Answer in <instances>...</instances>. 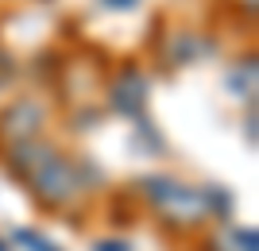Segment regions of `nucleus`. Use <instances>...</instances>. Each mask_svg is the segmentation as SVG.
I'll list each match as a JSON object with an SVG mask.
<instances>
[{"label": "nucleus", "instance_id": "1", "mask_svg": "<svg viewBox=\"0 0 259 251\" xmlns=\"http://www.w3.org/2000/svg\"><path fill=\"white\" fill-rule=\"evenodd\" d=\"M8 170L31 189L39 209H70L77 197L85 193V170L66 159L54 143L47 139H27L8 147Z\"/></svg>", "mask_w": 259, "mask_h": 251}, {"label": "nucleus", "instance_id": "2", "mask_svg": "<svg viewBox=\"0 0 259 251\" xmlns=\"http://www.w3.org/2000/svg\"><path fill=\"white\" fill-rule=\"evenodd\" d=\"M147 205L159 213L162 224H170L178 232H194L201 224H209V205H205V193L194 186H186L178 178H166V174H151L140 182Z\"/></svg>", "mask_w": 259, "mask_h": 251}, {"label": "nucleus", "instance_id": "3", "mask_svg": "<svg viewBox=\"0 0 259 251\" xmlns=\"http://www.w3.org/2000/svg\"><path fill=\"white\" fill-rule=\"evenodd\" d=\"M147 97H151V81L143 74V66L124 62L116 70V77H112V85H108V105H112V112L128 116V120H140L143 112H147Z\"/></svg>", "mask_w": 259, "mask_h": 251}, {"label": "nucleus", "instance_id": "4", "mask_svg": "<svg viewBox=\"0 0 259 251\" xmlns=\"http://www.w3.org/2000/svg\"><path fill=\"white\" fill-rule=\"evenodd\" d=\"M47 120V112L39 101L31 97H20V101H12L8 109L0 112V135L12 143H27V139H39V128H43Z\"/></svg>", "mask_w": 259, "mask_h": 251}, {"label": "nucleus", "instance_id": "5", "mask_svg": "<svg viewBox=\"0 0 259 251\" xmlns=\"http://www.w3.org/2000/svg\"><path fill=\"white\" fill-rule=\"evenodd\" d=\"M209 247L217 251H259V232L244 228V224H221V232H213V240H209Z\"/></svg>", "mask_w": 259, "mask_h": 251}, {"label": "nucleus", "instance_id": "6", "mask_svg": "<svg viewBox=\"0 0 259 251\" xmlns=\"http://www.w3.org/2000/svg\"><path fill=\"white\" fill-rule=\"evenodd\" d=\"M12 240L20 243V247H27V251H62V247H54L43 232H35V228H16V232H12Z\"/></svg>", "mask_w": 259, "mask_h": 251}, {"label": "nucleus", "instance_id": "7", "mask_svg": "<svg viewBox=\"0 0 259 251\" xmlns=\"http://www.w3.org/2000/svg\"><path fill=\"white\" fill-rule=\"evenodd\" d=\"M194 55H197V35L178 31V39H174V62H190Z\"/></svg>", "mask_w": 259, "mask_h": 251}, {"label": "nucleus", "instance_id": "8", "mask_svg": "<svg viewBox=\"0 0 259 251\" xmlns=\"http://www.w3.org/2000/svg\"><path fill=\"white\" fill-rule=\"evenodd\" d=\"M93 251H132V243L112 236V240H97V243H93Z\"/></svg>", "mask_w": 259, "mask_h": 251}, {"label": "nucleus", "instance_id": "9", "mask_svg": "<svg viewBox=\"0 0 259 251\" xmlns=\"http://www.w3.org/2000/svg\"><path fill=\"white\" fill-rule=\"evenodd\" d=\"M0 251H8V243H4V240H0Z\"/></svg>", "mask_w": 259, "mask_h": 251}]
</instances>
